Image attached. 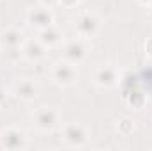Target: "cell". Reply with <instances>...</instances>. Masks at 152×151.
<instances>
[{
	"label": "cell",
	"instance_id": "8",
	"mask_svg": "<svg viewBox=\"0 0 152 151\" xmlns=\"http://www.w3.org/2000/svg\"><path fill=\"white\" fill-rule=\"evenodd\" d=\"M27 21L32 29L36 30H42V29H48L53 25L55 18H53V13L50 7H44V5H39L34 7L27 13Z\"/></svg>",
	"mask_w": 152,
	"mask_h": 151
},
{
	"label": "cell",
	"instance_id": "10",
	"mask_svg": "<svg viewBox=\"0 0 152 151\" xmlns=\"http://www.w3.org/2000/svg\"><path fill=\"white\" fill-rule=\"evenodd\" d=\"M46 46L39 41V39H28L23 41L21 44V57L27 59L28 62H39L46 57Z\"/></svg>",
	"mask_w": 152,
	"mask_h": 151
},
{
	"label": "cell",
	"instance_id": "15",
	"mask_svg": "<svg viewBox=\"0 0 152 151\" xmlns=\"http://www.w3.org/2000/svg\"><path fill=\"white\" fill-rule=\"evenodd\" d=\"M81 2H83V0H58V5H62V7H66V9H75V7H78Z\"/></svg>",
	"mask_w": 152,
	"mask_h": 151
},
{
	"label": "cell",
	"instance_id": "6",
	"mask_svg": "<svg viewBox=\"0 0 152 151\" xmlns=\"http://www.w3.org/2000/svg\"><path fill=\"white\" fill-rule=\"evenodd\" d=\"M92 82L99 89H113V87H117L120 84V73H118V70L115 66H112V64L99 66L92 73Z\"/></svg>",
	"mask_w": 152,
	"mask_h": 151
},
{
	"label": "cell",
	"instance_id": "3",
	"mask_svg": "<svg viewBox=\"0 0 152 151\" xmlns=\"http://www.w3.org/2000/svg\"><path fill=\"white\" fill-rule=\"evenodd\" d=\"M60 135L67 148H83L90 141L88 130L80 123H67L66 126H62Z\"/></svg>",
	"mask_w": 152,
	"mask_h": 151
},
{
	"label": "cell",
	"instance_id": "1",
	"mask_svg": "<svg viewBox=\"0 0 152 151\" xmlns=\"http://www.w3.org/2000/svg\"><path fill=\"white\" fill-rule=\"evenodd\" d=\"M32 123L42 133H51L57 128H60L62 123V115L57 109L53 107H37L32 112Z\"/></svg>",
	"mask_w": 152,
	"mask_h": 151
},
{
	"label": "cell",
	"instance_id": "2",
	"mask_svg": "<svg viewBox=\"0 0 152 151\" xmlns=\"http://www.w3.org/2000/svg\"><path fill=\"white\" fill-rule=\"evenodd\" d=\"M50 76H51V82L58 87H71L78 82V68L76 64H71L67 61H57L53 66H51V71H50Z\"/></svg>",
	"mask_w": 152,
	"mask_h": 151
},
{
	"label": "cell",
	"instance_id": "4",
	"mask_svg": "<svg viewBox=\"0 0 152 151\" xmlns=\"http://www.w3.org/2000/svg\"><path fill=\"white\" fill-rule=\"evenodd\" d=\"M75 30L78 34V38L81 39H92L96 38L101 30V20L96 13H81L76 18L75 23Z\"/></svg>",
	"mask_w": 152,
	"mask_h": 151
},
{
	"label": "cell",
	"instance_id": "18",
	"mask_svg": "<svg viewBox=\"0 0 152 151\" xmlns=\"http://www.w3.org/2000/svg\"><path fill=\"white\" fill-rule=\"evenodd\" d=\"M136 2H138V4H142V5H147V7L152 5V0H136Z\"/></svg>",
	"mask_w": 152,
	"mask_h": 151
},
{
	"label": "cell",
	"instance_id": "14",
	"mask_svg": "<svg viewBox=\"0 0 152 151\" xmlns=\"http://www.w3.org/2000/svg\"><path fill=\"white\" fill-rule=\"evenodd\" d=\"M127 103H129L133 109H142V107L145 105V94H143L142 91L134 89V91L129 93V96H127Z\"/></svg>",
	"mask_w": 152,
	"mask_h": 151
},
{
	"label": "cell",
	"instance_id": "17",
	"mask_svg": "<svg viewBox=\"0 0 152 151\" xmlns=\"http://www.w3.org/2000/svg\"><path fill=\"white\" fill-rule=\"evenodd\" d=\"M145 53H147V55H151V57H152V38L145 41Z\"/></svg>",
	"mask_w": 152,
	"mask_h": 151
},
{
	"label": "cell",
	"instance_id": "9",
	"mask_svg": "<svg viewBox=\"0 0 152 151\" xmlns=\"http://www.w3.org/2000/svg\"><path fill=\"white\" fill-rule=\"evenodd\" d=\"M12 94L21 101H32L39 96V84L32 78H21L20 82L14 84Z\"/></svg>",
	"mask_w": 152,
	"mask_h": 151
},
{
	"label": "cell",
	"instance_id": "12",
	"mask_svg": "<svg viewBox=\"0 0 152 151\" xmlns=\"http://www.w3.org/2000/svg\"><path fill=\"white\" fill-rule=\"evenodd\" d=\"M23 32L20 29L9 27L5 30L0 32V48L4 50H11V48H20L23 44Z\"/></svg>",
	"mask_w": 152,
	"mask_h": 151
},
{
	"label": "cell",
	"instance_id": "19",
	"mask_svg": "<svg viewBox=\"0 0 152 151\" xmlns=\"http://www.w3.org/2000/svg\"><path fill=\"white\" fill-rule=\"evenodd\" d=\"M149 20L152 21V5H149Z\"/></svg>",
	"mask_w": 152,
	"mask_h": 151
},
{
	"label": "cell",
	"instance_id": "16",
	"mask_svg": "<svg viewBox=\"0 0 152 151\" xmlns=\"http://www.w3.org/2000/svg\"><path fill=\"white\" fill-rule=\"evenodd\" d=\"M41 5H44V7H55V5H58V0H37Z\"/></svg>",
	"mask_w": 152,
	"mask_h": 151
},
{
	"label": "cell",
	"instance_id": "13",
	"mask_svg": "<svg viewBox=\"0 0 152 151\" xmlns=\"http://www.w3.org/2000/svg\"><path fill=\"white\" fill-rule=\"evenodd\" d=\"M117 130L120 135H131L134 132V121L131 117H120L117 121Z\"/></svg>",
	"mask_w": 152,
	"mask_h": 151
},
{
	"label": "cell",
	"instance_id": "11",
	"mask_svg": "<svg viewBox=\"0 0 152 151\" xmlns=\"http://www.w3.org/2000/svg\"><path fill=\"white\" fill-rule=\"evenodd\" d=\"M37 39L48 48V50H50V48H58V46L64 44V34H62V30H58L55 25L39 30Z\"/></svg>",
	"mask_w": 152,
	"mask_h": 151
},
{
	"label": "cell",
	"instance_id": "7",
	"mask_svg": "<svg viewBox=\"0 0 152 151\" xmlns=\"http://www.w3.org/2000/svg\"><path fill=\"white\" fill-rule=\"evenodd\" d=\"M87 53H88V46L85 43V39L78 38L73 41H67L64 43V48H62V59L71 62V64H80L87 59Z\"/></svg>",
	"mask_w": 152,
	"mask_h": 151
},
{
	"label": "cell",
	"instance_id": "5",
	"mask_svg": "<svg viewBox=\"0 0 152 151\" xmlns=\"http://www.w3.org/2000/svg\"><path fill=\"white\" fill-rule=\"evenodd\" d=\"M27 144H28L27 133L18 126H7L0 132V148H4V150H25Z\"/></svg>",
	"mask_w": 152,
	"mask_h": 151
}]
</instances>
